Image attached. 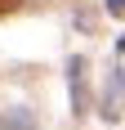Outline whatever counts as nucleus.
<instances>
[{"label": "nucleus", "mask_w": 125, "mask_h": 130, "mask_svg": "<svg viewBox=\"0 0 125 130\" xmlns=\"http://www.w3.org/2000/svg\"><path fill=\"white\" fill-rule=\"evenodd\" d=\"M18 9V0H0V18H5V13H13Z\"/></svg>", "instance_id": "obj_1"}, {"label": "nucleus", "mask_w": 125, "mask_h": 130, "mask_svg": "<svg viewBox=\"0 0 125 130\" xmlns=\"http://www.w3.org/2000/svg\"><path fill=\"white\" fill-rule=\"evenodd\" d=\"M107 9H112L116 18H121V13H125V0H107Z\"/></svg>", "instance_id": "obj_2"}]
</instances>
